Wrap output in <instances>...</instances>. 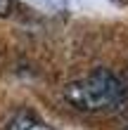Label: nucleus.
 I'll return each instance as SVG.
<instances>
[{"instance_id": "obj_2", "label": "nucleus", "mask_w": 128, "mask_h": 130, "mask_svg": "<svg viewBox=\"0 0 128 130\" xmlns=\"http://www.w3.org/2000/svg\"><path fill=\"white\" fill-rule=\"evenodd\" d=\"M14 10V3L12 0H0V17H10Z\"/></svg>"}, {"instance_id": "obj_1", "label": "nucleus", "mask_w": 128, "mask_h": 130, "mask_svg": "<svg viewBox=\"0 0 128 130\" xmlns=\"http://www.w3.org/2000/svg\"><path fill=\"white\" fill-rule=\"evenodd\" d=\"M66 104L86 113H114L128 104V88L109 69H93L88 76L71 80L62 90Z\"/></svg>"}]
</instances>
